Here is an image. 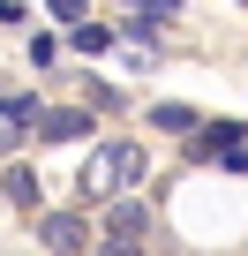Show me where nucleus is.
Listing matches in <instances>:
<instances>
[{
  "label": "nucleus",
  "instance_id": "nucleus-1",
  "mask_svg": "<svg viewBox=\"0 0 248 256\" xmlns=\"http://www.w3.org/2000/svg\"><path fill=\"white\" fill-rule=\"evenodd\" d=\"M136 181H143V144H105V151H90L75 166V196L83 204H105V196L136 188Z\"/></svg>",
  "mask_w": 248,
  "mask_h": 256
},
{
  "label": "nucleus",
  "instance_id": "nucleus-2",
  "mask_svg": "<svg viewBox=\"0 0 248 256\" xmlns=\"http://www.w3.org/2000/svg\"><path fill=\"white\" fill-rule=\"evenodd\" d=\"M143 234H151V204L143 196H113L105 204V256H128Z\"/></svg>",
  "mask_w": 248,
  "mask_h": 256
},
{
  "label": "nucleus",
  "instance_id": "nucleus-3",
  "mask_svg": "<svg viewBox=\"0 0 248 256\" xmlns=\"http://www.w3.org/2000/svg\"><path fill=\"white\" fill-rule=\"evenodd\" d=\"M38 241L45 248H90V218L83 211H45L38 218Z\"/></svg>",
  "mask_w": 248,
  "mask_h": 256
},
{
  "label": "nucleus",
  "instance_id": "nucleus-4",
  "mask_svg": "<svg viewBox=\"0 0 248 256\" xmlns=\"http://www.w3.org/2000/svg\"><path fill=\"white\" fill-rule=\"evenodd\" d=\"M38 136H45V144H83V136H90V113H83V106L38 113Z\"/></svg>",
  "mask_w": 248,
  "mask_h": 256
},
{
  "label": "nucleus",
  "instance_id": "nucleus-5",
  "mask_svg": "<svg viewBox=\"0 0 248 256\" xmlns=\"http://www.w3.org/2000/svg\"><path fill=\"white\" fill-rule=\"evenodd\" d=\"M0 196H8L15 211H38V196H45L38 188V166H8V174H0Z\"/></svg>",
  "mask_w": 248,
  "mask_h": 256
},
{
  "label": "nucleus",
  "instance_id": "nucleus-6",
  "mask_svg": "<svg viewBox=\"0 0 248 256\" xmlns=\"http://www.w3.org/2000/svg\"><path fill=\"white\" fill-rule=\"evenodd\" d=\"M151 128H166V136H196L203 120H196V106H173V98H166V106H151Z\"/></svg>",
  "mask_w": 248,
  "mask_h": 256
},
{
  "label": "nucleus",
  "instance_id": "nucleus-7",
  "mask_svg": "<svg viewBox=\"0 0 248 256\" xmlns=\"http://www.w3.org/2000/svg\"><path fill=\"white\" fill-rule=\"evenodd\" d=\"M38 113H45V106H38L30 90H0V120H15V128H38Z\"/></svg>",
  "mask_w": 248,
  "mask_h": 256
},
{
  "label": "nucleus",
  "instance_id": "nucleus-8",
  "mask_svg": "<svg viewBox=\"0 0 248 256\" xmlns=\"http://www.w3.org/2000/svg\"><path fill=\"white\" fill-rule=\"evenodd\" d=\"M241 144V120H211V136H196V151H233Z\"/></svg>",
  "mask_w": 248,
  "mask_h": 256
},
{
  "label": "nucleus",
  "instance_id": "nucleus-9",
  "mask_svg": "<svg viewBox=\"0 0 248 256\" xmlns=\"http://www.w3.org/2000/svg\"><path fill=\"white\" fill-rule=\"evenodd\" d=\"M53 16L60 23H83V0H53Z\"/></svg>",
  "mask_w": 248,
  "mask_h": 256
}]
</instances>
